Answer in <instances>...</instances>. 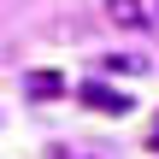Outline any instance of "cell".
<instances>
[{
    "label": "cell",
    "instance_id": "cell-2",
    "mask_svg": "<svg viewBox=\"0 0 159 159\" xmlns=\"http://www.w3.org/2000/svg\"><path fill=\"white\" fill-rule=\"evenodd\" d=\"M77 100H89V106H94V112H106V118H124V112L136 106L130 94H118V89H106V83H83V89H77Z\"/></svg>",
    "mask_w": 159,
    "mask_h": 159
},
{
    "label": "cell",
    "instance_id": "cell-3",
    "mask_svg": "<svg viewBox=\"0 0 159 159\" xmlns=\"http://www.w3.org/2000/svg\"><path fill=\"white\" fill-rule=\"evenodd\" d=\"M24 89H30V100H53L65 89V77L59 71H35V77H24Z\"/></svg>",
    "mask_w": 159,
    "mask_h": 159
},
{
    "label": "cell",
    "instance_id": "cell-4",
    "mask_svg": "<svg viewBox=\"0 0 159 159\" xmlns=\"http://www.w3.org/2000/svg\"><path fill=\"white\" fill-rule=\"evenodd\" d=\"M100 65H106V71H130V77H136V71H148V59H136V53H106Z\"/></svg>",
    "mask_w": 159,
    "mask_h": 159
},
{
    "label": "cell",
    "instance_id": "cell-1",
    "mask_svg": "<svg viewBox=\"0 0 159 159\" xmlns=\"http://www.w3.org/2000/svg\"><path fill=\"white\" fill-rule=\"evenodd\" d=\"M106 18L118 30H159V0H106Z\"/></svg>",
    "mask_w": 159,
    "mask_h": 159
}]
</instances>
